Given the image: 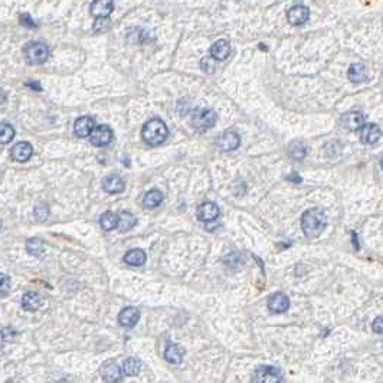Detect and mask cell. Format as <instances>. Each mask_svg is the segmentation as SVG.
Segmentation results:
<instances>
[{
	"mask_svg": "<svg viewBox=\"0 0 383 383\" xmlns=\"http://www.w3.org/2000/svg\"><path fill=\"white\" fill-rule=\"evenodd\" d=\"M216 120H218V116L214 110L199 108L196 111H193V114L190 117V125L197 131H206L214 127Z\"/></svg>",
	"mask_w": 383,
	"mask_h": 383,
	"instance_id": "3",
	"label": "cell"
},
{
	"mask_svg": "<svg viewBox=\"0 0 383 383\" xmlns=\"http://www.w3.org/2000/svg\"><path fill=\"white\" fill-rule=\"evenodd\" d=\"M20 22H22V25H23V26L36 27L35 20H32L30 15H27V13H25V15H22V16H20Z\"/></svg>",
	"mask_w": 383,
	"mask_h": 383,
	"instance_id": "35",
	"label": "cell"
},
{
	"mask_svg": "<svg viewBox=\"0 0 383 383\" xmlns=\"http://www.w3.org/2000/svg\"><path fill=\"white\" fill-rule=\"evenodd\" d=\"M58 383H71L69 380H61V382H58Z\"/></svg>",
	"mask_w": 383,
	"mask_h": 383,
	"instance_id": "38",
	"label": "cell"
},
{
	"mask_svg": "<svg viewBox=\"0 0 383 383\" xmlns=\"http://www.w3.org/2000/svg\"><path fill=\"white\" fill-rule=\"evenodd\" d=\"M95 120L92 117L84 116L80 117L75 123H74V133L77 137L80 138H85V137H91L92 131L95 130Z\"/></svg>",
	"mask_w": 383,
	"mask_h": 383,
	"instance_id": "8",
	"label": "cell"
},
{
	"mask_svg": "<svg viewBox=\"0 0 383 383\" xmlns=\"http://www.w3.org/2000/svg\"><path fill=\"white\" fill-rule=\"evenodd\" d=\"M35 219L36 221H39V222H44L48 219V216H49V209H48V206L46 205H39L35 209Z\"/></svg>",
	"mask_w": 383,
	"mask_h": 383,
	"instance_id": "33",
	"label": "cell"
},
{
	"mask_svg": "<svg viewBox=\"0 0 383 383\" xmlns=\"http://www.w3.org/2000/svg\"><path fill=\"white\" fill-rule=\"evenodd\" d=\"M140 319V311L135 307H127L118 314V323L123 327H134Z\"/></svg>",
	"mask_w": 383,
	"mask_h": 383,
	"instance_id": "17",
	"label": "cell"
},
{
	"mask_svg": "<svg viewBox=\"0 0 383 383\" xmlns=\"http://www.w3.org/2000/svg\"><path fill=\"white\" fill-rule=\"evenodd\" d=\"M288 153L294 160H303L307 156V146L301 140H295L288 146Z\"/></svg>",
	"mask_w": 383,
	"mask_h": 383,
	"instance_id": "27",
	"label": "cell"
},
{
	"mask_svg": "<svg viewBox=\"0 0 383 383\" xmlns=\"http://www.w3.org/2000/svg\"><path fill=\"white\" fill-rule=\"evenodd\" d=\"M120 225H118V229L120 232H128L133 229L134 226L137 225V218L134 216L131 212H128V211H121L120 214Z\"/></svg>",
	"mask_w": 383,
	"mask_h": 383,
	"instance_id": "25",
	"label": "cell"
},
{
	"mask_svg": "<svg viewBox=\"0 0 383 383\" xmlns=\"http://www.w3.org/2000/svg\"><path fill=\"white\" fill-rule=\"evenodd\" d=\"M287 19H288V23H291L293 26L303 25L310 19V9L303 5H295L287 12Z\"/></svg>",
	"mask_w": 383,
	"mask_h": 383,
	"instance_id": "9",
	"label": "cell"
},
{
	"mask_svg": "<svg viewBox=\"0 0 383 383\" xmlns=\"http://www.w3.org/2000/svg\"><path fill=\"white\" fill-rule=\"evenodd\" d=\"M163 202V193L157 189H153L150 192L146 193V196L143 199V206L147 209H154Z\"/></svg>",
	"mask_w": 383,
	"mask_h": 383,
	"instance_id": "26",
	"label": "cell"
},
{
	"mask_svg": "<svg viewBox=\"0 0 383 383\" xmlns=\"http://www.w3.org/2000/svg\"><path fill=\"white\" fill-rule=\"evenodd\" d=\"M101 376L107 383H120L123 380V370L114 360H108L101 366Z\"/></svg>",
	"mask_w": 383,
	"mask_h": 383,
	"instance_id": "7",
	"label": "cell"
},
{
	"mask_svg": "<svg viewBox=\"0 0 383 383\" xmlns=\"http://www.w3.org/2000/svg\"><path fill=\"white\" fill-rule=\"evenodd\" d=\"M268 308L272 312H285L290 308V300L283 293H276L271 295L268 300Z\"/></svg>",
	"mask_w": 383,
	"mask_h": 383,
	"instance_id": "15",
	"label": "cell"
},
{
	"mask_svg": "<svg viewBox=\"0 0 383 383\" xmlns=\"http://www.w3.org/2000/svg\"><path fill=\"white\" fill-rule=\"evenodd\" d=\"M89 140L94 146H98V147L107 146L113 140V131L108 125H97L95 130L91 134Z\"/></svg>",
	"mask_w": 383,
	"mask_h": 383,
	"instance_id": "11",
	"label": "cell"
},
{
	"mask_svg": "<svg viewBox=\"0 0 383 383\" xmlns=\"http://www.w3.org/2000/svg\"><path fill=\"white\" fill-rule=\"evenodd\" d=\"M382 169H383V156H382Z\"/></svg>",
	"mask_w": 383,
	"mask_h": 383,
	"instance_id": "39",
	"label": "cell"
},
{
	"mask_svg": "<svg viewBox=\"0 0 383 383\" xmlns=\"http://www.w3.org/2000/svg\"><path fill=\"white\" fill-rule=\"evenodd\" d=\"M89 9H91V15L97 19L108 18L114 9V3L111 0H98V2H94Z\"/></svg>",
	"mask_w": 383,
	"mask_h": 383,
	"instance_id": "18",
	"label": "cell"
},
{
	"mask_svg": "<svg viewBox=\"0 0 383 383\" xmlns=\"http://www.w3.org/2000/svg\"><path fill=\"white\" fill-rule=\"evenodd\" d=\"M169 135V128L166 123L160 118H152L143 125L142 138L143 142L149 146H159L164 142Z\"/></svg>",
	"mask_w": 383,
	"mask_h": 383,
	"instance_id": "2",
	"label": "cell"
},
{
	"mask_svg": "<svg viewBox=\"0 0 383 383\" xmlns=\"http://www.w3.org/2000/svg\"><path fill=\"white\" fill-rule=\"evenodd\" d=\"M219 216V207L214 202H205L197 207V219L200 222H212Z\"/></svg>",
	"mask_w": 383,
	"mask_h": 383,
	"instance_id": "14",
	"label": "cell"
},
{
	"mask_svg": "<svg viewBox=\"0 0 383 383\" xmlns=\"http://www.w3.org/2000/svg\"><path fill=\"white\" fill-rule=\"evenodd\" d=\"M223 262H225V264H228V265L232 268H238L239 265H242L243 259H242V257L238 254V252H232V254H229L228 257H225V258H223Z\"/></svg>",
	"mask_w": 383,
	"mask_h": 383,
	"instance_id": "31",
	"label": "cell"
},
{
	"mask_svg": "<svg viewBox=\"0 0 383 383\" xmlns=\"http://www.w3.org/2000/svg\"><path fill=\"white\" fill-rule=\"evenodd\" d=\"M9 291V278L6 275H2V295H6Z\"/></svg>",
	"mask_w": 383,
	"mask_h": 383,
	"instance_id": "36",
	"label": "cell"
},
{
	"mask_svg": "<svg viewBox=\"0 0 383 383\" xmlns=\"http://www.w3.org/2000/svg\"><path fill=\"white\" fill-rule=\"evenodd\" d=\"M231 55V44L226 39H219L211 46V56L216 61H225Z\"/></svg>",
	"mask_w": 383,
	"mask_h": 383,
	"instance_id": "16",
	"label": "cell"
},
{
	"mask_svg": "<svg viewBox=\"0 0 383 383\" xmlns=\"http://www.w3.org/2000/svg\"><path fill=\"white\" fill-rule=\"evenodd\" d=\"M347 77L352 82L359 84V82H365V81H367L369 74H367V69H366L363 65H360V63H353V65H350V68H349Z\"/></svg>",
	"mask_w": 383,
	"mask_h": 383,
	"instance_id": "21",
	"label": "cell"
},
{
	"mask_svg": "<svg viewBox=\"0 0 383 383\" xmlns=\"http://www.w3.org/2000/svg\"><path fill=\"white\" fill-rule=\"evenodd\" d=\"M26 61L30 65H41L49 58V48L44 42H29L23 49Z\"/></svg>",
	"mask_w": 383,
	"mask_h": 383,
	"instance_id": "4",
	"label": "cell"
},
{
	"mask_svg": "<svg viewBox=\"0 0 383 383\" xmlns=\"http://www.w3.org/2000/svg\"><path fill=\"white\" fill-rule=\"evenodd\" d=\"M287 180H291V182H295V183H301V180H303V179L300 178L297 173H293V175L287 176Z\"/></svg>",
	"mask_w": 383,
	"mask_h": 383,
	"instance_id": "37",
	"label": "cell"
},
{
	"mask_svg": "<svg viewBox=\"0 0 383 383\" xmlns=\"http://www.w3.org/2000/svg\"><path fill=\"white\" fill-rule=\"evenodd\" d=\"M340 124L346 130H350V131L362 130L365 127V116L362 113H359V111H349V113L341 116Z\"/></svg>",
	"mask_w": 383,
	"mask_h": 383,
	"instance_id": "6",
	"label": "cell"
},
{
	"mask_svg": "<svg viewBox=\"0 0 383 383\" xmlns=\"http://www.w3.org/2000/svg\"><path fill=\"white\" fill-rule=\"evenodd\" d=\"M99 223H101V228L104 231H113V229L118 228V225H120V216H118V214L108 211V212H104L101 215Z\"/></svg>",
	"mask_w": 383,
	"mask_h": 383,
	"instance_id": "23",
	"label": "cell"
},
{
	"mask_svg": "<svg viewBox=\"0 0 383 383\" xmlns=\"http://www.w3.org/2000/svg\"><path fill=\"white\" fill-rule=\"evenodd\" d=\"M372 329H373L374 333H377V334H383V316L377 317V319H374L373 324H372Z\"/></svg>",
	"mask_w": 383,
	"mask_h": 383,
	"instance_id": "34",
	"label": "cell"
},
{
	"mask_svg": "<svg viewBox=\"0 0 383 383\" xmlns=\"http://www.w3.org/2000/svg\"><path fill=\"white\" fill-rule=\"evenodd\" d=\"M110 25H111V22H110V19L108 18H99L95 20V23H94V30L97 32V33H102V32H106L110 29Z\"/></svg>",
	"mask_w": 383,
	"mask_h": 383,
	"instance_id": "32",
	"label": "cell"
},
{
	"mask_svg": "<svg viewBox=\"0 0 383 383\" xmlns=\"http://www.w3.org/2000/svg\"><path fill=\"white\" fill-rule=\"evenodd\" d=\"M33 154V147L32 144L27 142H19L16 143L13 147H12V152H10V156L15 161H19V163H25L27 161Z\"/></svg>",
	"mask_w": 383,
	"mask_h": 383,
	"instance_id": "10",
	"label": "cell"
},
{
	"mask_svg": "<svg viewBox=\"0 0 383 383\" xmlns=\"http://www.w3.org/2000/svg\"><path fill=\"white\" fill-rule=\"evenodd\" d=\"M218 144H219V147L222 149L223 152H232V150H236L239 147L241 137H239V134L235 133V131H225L219 137Z\"/></svg>",
	"mask_w": 383,
	"mask_h": 383,
	"instance_id": "13",
	"label": "cell"
},
{
	"mask_svg": "<svg viewBox=\"0 0 383 383\" xmlns=\"http://www.w3.org/2000/svg\"><path fill=\"white\" fill-rule=\"evenodd\" d=\"M15 137V130L13 127L8 123H2L0 124V138H2V143L3 144H8V143Z\"/></svg>",
	"mask_w": 383,
	"mask_h": 383,
	"instance_id": "30",
	"label": "cell"
},
{
	"mask_svg": "<svg viewBox=\"0 0 383 383\" xmlns=\"http://www.w3.org/2000/svg\"><path fill=\"white\" fill-rule=\"evenodd\" d=\"M41 305H42V298L38 293L30 291V293H26L22 298V307L26 311H36Z\"/></svg>",
	"mask_w": 383,
	"mask_h": 383,
	"instance_id": "22",
	"label": "cell"
},
{
	"mask_svg": "<svg viewBox=\"0 0 383 383\" xmlns=\"http://www.w3.org/2000/svg\"><path fill=\"white\" fill-rule=\"evenodd\" d=\"M183 356H185V349H182L179 344H175V343L167 344V347L164 350V359H166L169 363H171V365H179V363H182Z\"/></svg>",
	"mask_w": 383,
	"mask_h": 383,
	"instance_id": "20",
	"label": "cell"
},
{
	"mask_svg": "<svg viewBox=\"0 0 383 383\" xmlns=\"http://www.w3.org/2000/svg\"><path fill=\"white\" fill-rule=\"evenodd\" d=\"M26 250L29 254H32L35 257H41L44 254V242L38 239V238L29 239L26 243Z\"/></svg>",
	"mask_w": 383,
	"mask_h": 383,
	"instance_id": "29",
	"label": "cell"
},
{
	"mask_svg": "<svg viewBox=\"0 0 383 383\" xmlns=\"http://www.w3.org/2000/svg\"><path fill=\"white\" fill-rule=\"evenodd\" d=\"M326 225H327L326 214L317 207L305 211L301 216V228H303L304 235L308 239L317 238L326 228Z\"/></svg>",
	"mask_w": 383,
	"mask_h": 383,
	"instance_id": "1",
	"label": "cell"
},
{
	"mask_svg": "<svg viewBox=\"0 0 383 383\" xmlns=\"http://www.w3.org/2000/svg\"><path fill=\"white\" fill-rule=\"evenodd\" d=\"M140 369H142V363L138 359L135 357H128L124 360V365H123V372H124L127 376H137L140 373Z\"/></svg>",
	"mask_w": 383,
	"mask_h": 383,
	"instance_id": "28",
	"label": "cell"
},
{
	"mask_svg": "<svg viewBox=\"0 0 383 383\" xmlns=\"http://www.w3.org/2000/svg\"><path fill=\"white\" fill-rule=\"evenodd\" d=\"M124 180L117 175H110L102 182V189L107 193H121L124 190Z\"/></svg>",
	"mask_w": 383,
	"mask_h": 383,
	"instance_id": "19",
	"label": "cell"
},
{
	"mask_svg": "<svg viewBox=\"0 0 383 383\" xmlns=\"http://www.w3.org/2000/svg\"><path fill=\"white\" fill-rule=\"evenodd\" d=\"M382 130L377 124H366L360 130V142L365 144H376L382 138Z\"/></svg>",
	"mask_w": 383,
	"mask_h": 383,
	"instance_id": "12",
	"label": "cell"
},
{
	"mask_svg": "<svg viewBox=\"0 0 383 383\" xmlns=\"http://www.w3.org/2000/svg\"><path fill=\"white\" fill-rule=\"evenodd\" d=\"M124 262H127L128 265H133V267H142L146 262V254H144V251L138 250V248L130 250L124 255Z\"/></svg>",
	"mask_w": 383,
	"mask_h": 383,
	"instance_id": "24",
	"label": "cell"
},
{
	"mask_svg": "<svg viewBox=\"0 0 383 383\" xmlns=\"http://www.w3.org/2000/svg\"><path fill=\"white\" fill-rule=\"evenodd\" d=\"M254 383H281L283 374L281 370L274 366H259L254 372Z\"/></svg>",
	"mask_w": 383,
	"mask_h": 383,
	"instance_id": "5",
	"label": "cell"
}]
</instances>
